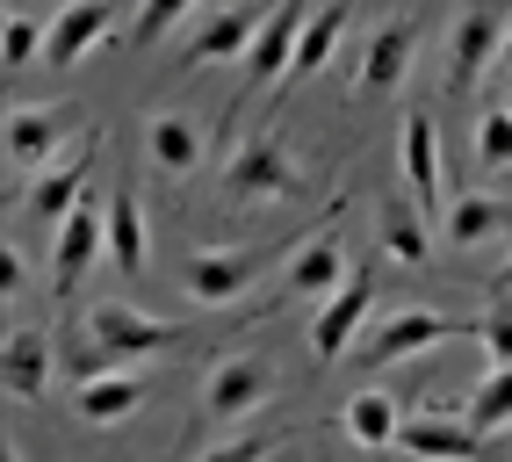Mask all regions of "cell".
Segmentation results:
<instances>
[{"mask_svg":"<svg viewBox=\"0 0 512 462\" xmlns=\"http://www.w3.org/2000/svg\"><path fill=\"white\" fill-rule=\"evenodd\" d=\"M87 354H80V383L87 376H116L130 369V361H145L159 347H174L181 340V325H166V318H145V311H130L123 296H109V304H94L87 311Z\"/></svg>","mask_w":512,"mask_h":462,"instance_id":"1","label":"cell"},{"mask_svg":"<svg viewBox=\"0 0 512 462\" xmlns=\"http://www.w3.org/2000/svg\"><path fill=\"white\" fill-rule=\"evenodd\" d=\"M224 188H231V203H282V195L303 188V174L282 138H246L224 167Z\"/></svg>","mask_w":512,"mask_h":462,"instance_id":"2","label":"cell"},{"mask_svg":"<svg viewBox=\"0 0 512 462\" xmlns=\"http://www.w3.org/2000/svg\"><path fill=\"white\" fill-rule=\"evenodd\" d=\"M368 311H375V268L354 260V275L339 282L325 304H318V318H311V354L318 361H339V354L354 347V333L368 325Z\"/></svg>","mask_w":512,"mask_h":462,"instance_id":"3","label":"cell"},{"mask_svg":"<svg viewBox=\"0 0 512 462\" xmlns=\"http://www.w3.org/2000/svg\"><path fill=\"white\" fill-rule=\"evenodd\" d=\"M267 398H275V369H267L260 354H231V361H217V369L202 376V412L210 419H246Z\"/></svg>","mask_w":512,"mask_h":462,"instance_id":"4","label":"cell"},{"mask_svg":"<svg viewBox=\"0 0 512 462\" xmlns=\"http://www.w3.org/2000/svg\"><path fill=\"white\" fill-rule=\"evenodd\" d=\"M498 44H505V15L491 8V0H476V8L455 22L448 37V94H469L476 80L498 65Z\"/></svg>","mask_w":512,"mask_h":462,"instance_id":"5","label":"cell"},{"mask_svg":"<svg viewBox=\"0 0 512 462\" xmlns=\"http://www.w3.org/2000/svg\"><path fill=\"white\" fill-rule=\"evenodd\" d=\"M73 123H80L73 102L15 109V116H8V167H15V174H44L51 159H58V145H65V130H73Z\"/></svg>","mask_w":512,"mask_h":462,"instance_id":"6","label":"cell"},{"mask_svg":"<svg viewBox=\"0 0 512 462\" xmlns=\"http://www.w3.org/2000/svg\"><path fill=\"white\" fill-rule=\"evenodd\" d=\"M109 246V203H101V195L87 188V203L73 210L58 224V253H51V289L65 296V289H80V275L94 268V253Z\"/></svg>","mask_w":512,"mask_h":462,"instance_id":"7","label":"cell"},{"mask_svg":"<svg viewBox=\"0 0 512 462\" xmlns=\"http://www.w3.org/2000/svg\"><path fill=\"white\" fill-rule=\"evenodd\" d=\"M303 22H311V0H275V15L260 22V37H253V51H246V87L289 80L296 44H303Z\"/></svg>","mask_w":512,"mask_h":462,"instance_id":"8","label":"cell"},{"mask_svg":"<svg viewBox=\"0 0 512 462\" xmlns=\"http://www.w3.org/2000/svg\"><path fill=\"white\" fill-rule=\"evenodd\" d=\"M448 340H476V325L440 318V311H397V318H383V325L368 333L361 361H404V354H419V347H448Z\"/></svg>","mask_w":512,"mask_h":462,"instance_id":"9","label":"cell"},{"mask_svg":"<svg viewBox=\"0 0 512 462\" xmlns=\"http://www.w3.org/2000/svg\"><path fill=\"white\" fill-rule=\"evenodd\" d=\"M94 167H101V138H87L80 152L51 159V167L37 174V188H29V217H37V224H65V217L87 203V174Z\"/></svg>","mask_w":512,"mask_h":462,"instance_id":"10","label":"cell"},{"mask_svg":"<svg viewBox=\"0 0 512 462\" xmlns=\"http://www.w3.org/2000/svg\"><path fill=\"white\" fill-rule=\"evenodd\" d=\"M347 275H354V260H347V246H339V231L325 224V231H311V239L289 253V268L275 275V296H332Z\"/></svg>","mask_w":512,"mask_h":462,"instance_id":"11","label":"cell"},{"mask_svg":"<svg viewBox=\"0 0 512 462\" xmlns=\"http://www.w3.org/2000/svg\"><path fill=\"white\" fill-rule=\"evenodd\" d=\"M404 181H412L419 217H448V188H440V130H433V116H412V123H404Z\"/></svg>","mask_w":512,"mask_h":462,"instance_id":"12","label":"cell"},{"mask_svg":"<svg viewBox=\"0 0 512 462\" xmlns=\"http://www.w3.org/2000/svg\"><path fill=\"white\" fill-rule=\"evenodd\" d=\"M397 448L419 455V462H484V434L469 419H404Z\"/></svg>","mask_w":512,"mask_h":462,"instance_id":"13","label":"cell"},{"mask_svg":"<svg viewBox=\"0 0 512 462\" xmlns=\"http://www.w3.org/2000/svg\"><path fill=\"white\" fill-rule=\"evenodd\" d=\"M116 22H109V0H73L58 22H51V44H44V65H80L94 44H109Z\"/></svg>","mask_w":512,"mask_h":462,"instance_id":"14","label":"cell"},{"mask_svg":"<svg viewBox=\"0 0 512 462\" xmlns=\"http://www.w3.org/2000/svg\"><path fill=\"white\" fill-rule=\"evenodd\" d=\"M260 268H267V253H195L188 260V296L195 304H231L238 289H253Z\"/></svg>","mask_w":512,"mask_h":462,"instance_id":"15","label":"cell"},{"mask_svg":"<svg viewBox=\"0 0 512 462\" xmlns=\"http://www.w3.org/2000/svg\"><path fill=\"white\" fill-rule=\"evenodd\" d=\"M51 369H58V354H51V333L44 325H15L8 333V398H44L51 390Z\"/></svg>","mask_w":512,"mask_h":462,"instance_id":"16","label":"cell"},{"mask_svg":"<svg viewBox=\"0 0 512 462\" xmlns=\"http://www.w3.org/2000/svg\"><path fill=\"white\" fill-rule=\"evenodd\" d=\"M404 73H412V22L397 15L361 51V94H390V87H404Z\"/></svg>","mask_w":512,"mask_h":462,"instance_id":"17","label":"cell"},{"mask_svg":"<svg viewBox=\"0 0 512 462\" xmlns=\"http://www.w3.org/2000/svg\"><path fill=\"white\" fill-rule=\"evenodd\" d=\"M145 152H152L159 174H195V167H202V130H195V116L159 109V116L145 123Z\"/></svg>","mask_w":512,"mask_h":462,"instance_id":"18","label":"cell"},{"mask_svg":"<svg viewBox=\"0 0 512 462\" xmlns=\"http://www.w3.org/2000/svg\"><path fill=\"white\" fill-rule=\"evenodd\" d=\"M260 22H267V15H253V8H224L217 22H202L195 37H188V58H181V65H210V58H246V51H253V37H260Z\"/></svg>","mask_w":512,"mask_h":462,"instance_id":"19","label":"cell"},{"mask_svg":"<svg viewBox=\"0 0 512 462\" xmlns=\"http://www.w3.org/2000/svg\"><path fill=\"white\" fill-rule=\"evenodd\" d=\"M73 405H80V419H87V426H123L130 412L145 405V383L130 376V369H116V376H87Z\"/></svg>","mask_w":512,"mask_h":462,"instance_id":"20","label":"cell"},{"mask_svg":"<svg viewBox=\"0 0 512 462\" xmlns=\"http://www.w3.org/2000/svg\"><path fill=\"white\" fill-rule=\"evenodd\" d=\"M440 224H448L455 246H484V239H498V231L512 224V203H505V195H455Z\"/></svg>","mask_w":512,"mask_h":462,"instance_id":"21","label":"cell"},{"mask_svg":"<svg viewBox=\"0 0 512 462\" xmlns=\"http://www.w3.org/2000/svg\"><path fill=\"white\" fill-rule=\"evenodd\" d=\"M347 22H354V8H347V0H332V8H318L311 22H303V44H296V65H289V80H311V73H325V58L339 51Z\"/></svg>","mask_w":512,"mask_h":462,"instance_id":"22","label":"cell"},{"mask_svg":"<svg viewBox=\"0 0 512 462\" xmlns=\"http://www.w3.org/2000/svg\"><path fill=\"white\" fill-rule=\"evenodd\" d=\"M109 260L123 275L145 268V210H138V195H109Z\"/></svg>","mask_w":512,"mask_h":462,"instance_id":"23","label":"cell"},{"mask_svg":"<svg viewBox=\"0 0 512 462\" xmlns=\"http://www.w3.org/2000/svg\"><path fill=\"white\" fill-rule=\"evenodd\" d=\"M462 419L476 426V434H505V426H512V369H491L484 383H476Z\"/></svg>","mask_w":512,"mask_h":462,"instance_id":"24","label":"cell"},{"mask_svg":"<svg viewBox=\"0 0 512 462\" xmlns=\"http://www.w3.org/2000/svg\"><path fill=\"white\" fill-rule=\"evenodd\" d=\"M397 426H404V419H397V405L383 398V390H361V398L347 405V434H354L361 448H390Z\"/></svg>","mask_w":512,"mask_h":462,"instance_id":"25","label":"cell"},{"mask_svg":"<svg viewBox=\"0 0 512 462\" xmlns=\"http://www.w3.org/2000/svg\"><path fill=\"white\" fill-rule=\"evenodd\" d=\"M383 253L404 260V268H419V260H426V217H419V203H390L383 210Z\"/></svg>","mask_w":512,"mask_h":462,"instance_id":"26","label":"cell"},{"mask_svg":"<svg viewBox=\"0 0 512 462\" xmlns=\"http://www.w3.org/2000/svg\"><path fill=\"white\" fill-rule=\"evenodd\" d=\"M476 167H484V174H505L512 167V116L505 109L476 116Z\"/></svg>","mask_w":512,"mask_h":462,"instance_id":"27","label":"cell"},{"mask_svg":"<svg viewBox=\"0 0 512 462\" xmlns=\"http://www.w3.org/2000/svg\"><path fill=\"white\" fill-rule=\"evenodd\" d=\"M476 340H484L491 369H512V296H491V311L476 318Z\"/></svg>","mask_w":512,"mask_h":462,"instance_id":"28","label":"cell"},{"mask_svg":"<svg viewBox=\"0 0 512 462\" xmlns=\"http://www.w3.org/2000/svg\"><path fill=\"white\" fill-rule=\"evenodd\" d=\"M188 8H195V0H138V15H130V44H159Z\"/></svg>","mask_w":512,"mask_h":462,"instance_id":"29","label":"cell"},{"mask_svg":"<svg viewBox=\"0 0 512 462\" xmlns=\"http://www.w3.org/2000/svg\"><path fill=\"white\" fill-rule=\"evenodd\" d=\"M44 44H51V29H37L29 15H15V22H8V44H0V51H8V65H29Z\"/></svg>","mask_w":512,"mask_h":462,"instance_id":"30","label":"cell"},{"mask_svg":"<svg viewBox=\"0 0 512 462\" xmlns=\"http://www.w3.org/2000/svg\"><path fill=\"white\" fill-rule=\"evenodd\" d=\"M267 455H275V448H267L260 434H246V441H224V448H210L202 462H267Z\"/></svg>","mask_w":512,"mask_h":462,"instance_id":"31","label":"cell"},{"mask_svg":"<svg viewBox=\"0 0 512 462\" xmlns=\"http://www.w3.org/2000/svg\"><path fill=\"white\" fill-rule=\"evenodd\" d=\"M15 289H22V246L0 253V296H15Z\"/></svg>","mask_w":512,"mask_h":462,"instance_id":"32","label":"cell"},{"mask_svg":"<svg viewBox=\"0 0 512 462\" xmlns=\"http://www.w3.org/2000/svg\"><path fill=\"white\" fill-rule=\"evenodd\" d=\"M498 73L512 80V22H505V44H498Z\"/></svg>","mask_w":512,"mask_h":462,"instance_id":"33","label":"cell"},{"mask_svg":"<svg viewBox=\"0 0 512 462\" xmlns=\"http://www.w3.org/2000/svg\"><path fill=\"white\" fill-rule=\"evenodd\" d=\"M491 296H512V260H505V268L491 275Z\"/></svg>","mask_w":512,"mask_h":462,"instance_id":"34","label":"cell"},{"mask_svg":"<svg viewBox=\"0 0 512 462\" xmlns=\"http://www.w3.org/2000/svg\"><path fill=\"white\" fill-rule=\"evenodd\" d=\"M0 462H22V448H15V441H8V448H0Z\"/></svg>","mask_w":512,"mask_h":462,"instance_id":"35","label":"cell"},{"mask_svg":"<svg viewBox=\"0 0 512 462\" xmlns=\"http://www.w3.org/2000/svg\"><path fill=\"white\" fill-rule=\"evenodd\" d=\"M498 109H505V116H512V80H505V102H498Z\"/></svg>","mask_w":512,"mask_h":462,"instance_id":"36","label":"cell"}]
</instances>
